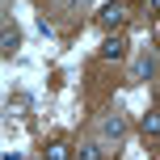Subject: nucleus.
<instances>
[{"instance_id":"39448f33","label":"nucleus","mask_w":160,"mask_h":160,"mask_svg":"<svg viewBox=\"0 0 160 160\" xmlns=\"http://www.w3.org/2000/svg\"><path fill=\"white\" fill-rule=\"evenodd\" d=\"M139 131H143V139H160V110H148L139 118Z\"/></svg>"},{"instance_id":"423d86ee","label":"nucleus","mask_w":160,"mask_h":160,"mask_svg":"<svg viewBox=\"0 0 160 160\" xmlns=\"http://www.w3.org/2000/svg\"><path fill=\"white\" fill-rule=\"evenodd\" d=\"M42 156H47V160H72L76 148L72 143H51V148H42Z\"/></svg>"},{"instance_id":"f257e3e1","label":"nucleus","mask_w":160,"mask_h":160,"mask_svg":"<svg viewBox=\"0 0 160 160\" xmlns=\"http://www.w3.org/2000/svg\"><path fill=\"white\" fill-rule=\"evenodd\" d=\"M97 131H101V143H122L127 139V118L122 114H105Z\"/></svg>"},{"instance_id":"6e6552de","label":"nucleus","mask_w":160,"mask_h":160,"mask_svg":"<svg viewBox=\"0 0 160 160\" xmlns=\"http://www.w3.org/2000/svg\"><path fill=\"white\" fill-rule=\"evenodd\" d=\"M101 156H105L101 143H80V148H76V160H101Z\"/></svg>"},{"instance_id":"20e7f679","label":"nucleus","mask_w":160,"mask_h":160,"mask_svg":"<svg viewBox=\"0 0 160 160\" xmlns=\"http://www.w3.org/2000/svg\"><path fill=\"white\" fill-rule=\"evenodd\" d=\"M122 55H127V38L122 34H110L101 42V59H122Z\"/></svg>"},{"instance_id":"7ed1b4c3","label":"nucleus","mask_w":160,"mask_h":160,"mask_svg":"<svg viewBox=\"0 0 160 160\" xmlns=\"http://www.w3.org/2000/svg\"><path fill=\"white\" fill-rule=\"evenodd\" d=\"M152 72H156V51H143L131 63V80H152Z\"/></svg>"},{"instance_id":"0eeeda50","label":"nucleus","mask_w":160,"mask_h":160,"mask_svg":"<svg viewBox=\"0 0 160 160\" xmlns=\"http://www.w3.org/2000/svg\"><path fill=\"white\" fill-rule=\"evenodd\" d=\"M17 42H21V38H17V30H13V25H4V34H0V51H4V59H13Z\"/></svg>"},{"instance_id":"f03ea898","label":"nucleus","mask_w":160,"mask_h":160,"mask_svg":"<svg viewBox=\"0 0 160 160\" xmlns=\"http://www.w3.org/2000/svg\"><path fill=\"white\" fill-rule=\"evenodd\" d=\"M122 21H127V4H122V0L101 4V13H97V25H101V30H118Z\"/></svg>"}]
</instances>
